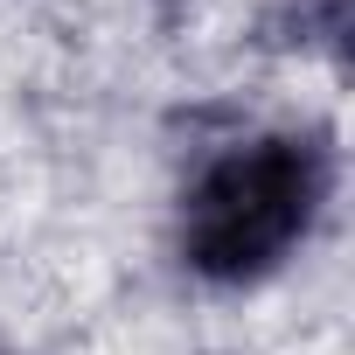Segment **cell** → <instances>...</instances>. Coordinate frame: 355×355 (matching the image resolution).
Wrapping results in <instances>:
<instances>
[{
	"mask_svg": "<svg viewBox=\"0 0 355 355\" xmlns=\"http://www.w3.org/2000/svg\"><path fill=\"white\" fill-rule=\"evenodd\" d=\"M334 196V132H258L196 167L182 196V265L209 286L272 279L327 216Z\"/></svg>",
	"mask_w": 355,
	"mask_h": 355,
	"instance_id": "1",
	"label": "cell"
}]
</instances>
